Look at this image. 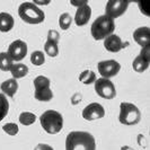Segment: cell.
Returning a JSON list of instances; mask_svg holds the SVG:
<instances>
[{
  "label": "cell",
  "mask_w": 150,
  "mask_h": 150,
  "mask_svg": "<svg viewBox=\"0 0 150 150\" xmlns=\"http://www.w3.org/2000/svg\"><path fill=\"white\" fill-rule=\"evenodd\" d=\"M66 150H96V142L89 132L72 131L67 137Z\"/></svg>",
  "instance_id": "1"
},
{
  "label": "cell",
  "mask_w": 150,
  "mask_h": 150,
  "mask_svg": "<svg viewBox=\"0 0 150 150\" xmlns=\"http://www.w3.org/2000/svg\"><path fill=\"white\" fill-rule=\"evenodd\" d=\"M114 30H115L114 19L106 15L97 17L95 22L91 24V35L97 41L112 35Z\"/></svg>",
  "instance_id": "2"
},
{
  "label": "cell",
  "mask_w": 150,
  "mask_h": 150,
  "mask_svg": "<svg viewBox=\"0 0 150 150\" xmlns=\"http://www.w3.org/2000/svg\"><path fill=\"white\" fill-rule=\"evenodd\" d=\"M41 125L45 131L50 134H55L58 132H60L62 127H63V117L59 112L49 110L45 111L41 117Z\"/></svg>",
  "instance_id": "3"
},
{
  "label": "cell",
  "mask_w": 150,
  "mask_h": 150,
  "mask_svg": "<svg viewBox=\"0 0 150 150\" xmlns=\"http://www.w3.org/2000/svg\"><path fill=\"white\" fill-rule=\"evenodd\" d=\"M18 13L23 21L28 24H40L45 18L43 10L34 2H23L18 8Z\"/></svg>",
  "instance_id": "4"
},
{
  "label": "cell",
  "mask_w": 150,
  "mask_h": 150,
  "mask_svg": "<svg viewBox=\"0 0 150 150\" xmlns=\"http://www.w3.org/2000/svg\"><path fill=\"white\" fill-rule=\"evenodd\" d=\"M141 117V113L139 108L132 104V103H127L123 102L120 105V116L119 120L122 124L124 125H134L137 124Z\"/></svg>",
  "instance_id": "5"
},
{
  "label": "cell",
  "mask_w": 150,
  "mask_h": 150,
  "mask_svg": "<svg viewBox=\"0 0 150 150\" xmlns=\"http://www.w3.org/2000/svg\"><path fill=\"white\" fill-rule=\"evenodd\" d=\"M95 90L100 97L105 99H112L116 95V90L114 83L106 78H99L95 81Z\"/></svg>",
  "instance_id": "6"
},
{
  "label": "cell",
  "mask_w": 150,
  "mask_h": 150,
  "mask_svg": "<svg viewBox=\"0 0 150 150\" xmlns=\"http://www.w3.org/2000/svg\"><path fill=\"white\" fill-rule=\"evenodd\" d=\"M129 2L124 0H111L106 4L105 15L111 17L112 19L122 16L128 9Z\"/></svg>",
  "instance_id": "7"
},
{
  "label": "cell",
  "mask_w": 150,
  "mask_h": 150,
  "mask_svg": "<svg viewBox=\"0 0 150 150\" xmlns=\"http://www.w3.org/2000/svg\"><path fill=\"white\" fill-rule=\"evenodd\" d=\"M97 69L103 78L110 79L111 77H114L119 74L121 64L116 60H105L98 63Z\"/></svg>",
  "instance_id": "8"
},
{
  "label": "cell",
  "mask_w": 150,
  "mask_h": 150,
  "mask_svg": "<svg viewBox=\"0 0 150 150\" xmlns=\"http://www.w3.org/2000/svg\"><path fill=\"white\" fill-rule=\"evenodd\" d=\"M7 53L13 61H21L27 54V45L22 40H16L9 45Z\"/></svg>",
  "instance_id": "9"
},
{
  "label": "cell",
  "mask_w": 150,
  "mask_h": 150,
  "mask_svg": "<svg viewBox=\"0 0 150 150\" xmlns=\"http://www.w3.org/2000/svg\"><path fill=\"white\" fill-rule=\"evenodd\" d=\"M105 115L104 107L98 103H91L87 105L83 111V117L87 121H94L102 119Z\"/></svg>",
  "instance_id": "10"
},
{
  "label": "cell",
  "mask_w": 150,
  "mask_h": 150,
  "mask_svg": "<svg viewBox=\"0 0 150 150\" xmlns=\"http://www.w3.org/2000/svg\"><path fill=\"white\" fill-rule=\"evenodd\" d=\"M149 45L142 47L140 54L133 60L132 63V68L133 70H135L137 72H143L146 71L148 67H149Z\"/></svg>",
  "instance_id": "11"
},
{
  "label": "cell",
  "mask_w": 150,
  "mask_h": 150,
  "mask_svg": "<svg viewBox=\"0 0 150 150\" xmlns=\"http://www.w3.org/2000/svg\"><path fill=\"white\" fill-rule=\"evenodd\" d=\"M127 45H128V43H123L120 36L114 35V34L107 36L105 38V41H104V46H105L106 50L110 51V52H119L123 47H125Z\"/></svg>",
  "instance_id": "12"
},
{
  "label": "cell",
  "mask_w": 150,
  "mask_h": 150,
  "mask_svg": "<svg viewBox=\"0 0 150 150\" xmlns=\"http://www.w3.org/2000/svg\"><path fill=\"white\" fill-rule=\"evenodd\" d=\"M91 16V8L88 4L83 5L81 7L77 8L75 15V23L78 26H83L89 22V18Z\"/></svg>",
  "instance_id": "13"
},
{
  "label": "cell",
  "mask_w": 150,
  "mask_h": 150,
  "mask_svg": "<svg viewBox=\"0 0 150 150\" xmlns=\"http://www.w3.org/2000/svg\"><path fill=\"white\" fill-rule=\"evenodd\" d=\"M133 38L134 41L140 45L141 47L148 46L150 41V30L149 27L143 26V27H139L133 32Z\"/></svg>",
  "instance_id": "14"
},
{
  "label": "cell",
  "mask_w": 150,
  "mask_h": 150,
  "mask_svg": "<svg viewBox=\"0 0 150 150\" xmlns=\"http://www.w3.org/2000/svg\"><path fill=\"white\" fill-rule=\"evenodd\" d=\"M0 87H1V90L4 91V94L11 97L15 95L17 89H18V83L16 81V79L11 78V79H8L6 81H4Z\"/></svg>",
  "instance_id": "15"
},
{
  "label": "cell",
  "mask_w": 150,
  "mask_h": 150,
  "mask_svg": "<svg viewBox=\"0 0 150 150\" xmlns=\"http://www.w3.org/2000/svg\"><path fill=\"white\" fill-rule=\"evenodd\" d=\"M14 26V18L8 13H0V30L9 32Z\"/></svg>",
  "instance_id": "16"
},
{
  "label": "cell",
  "mask_w": 150,
  "mask_h": 150,
  "mask_svg": "<svg viewBox=\"0 0 150 150\" xmlns=\"http://www.w3.org/2000/svg\"><path fill=\"white\" fill-rule=\"evenodd\" d=\"M10 72L14 77V79H18V78H23L24 76L27 75L28 68L23 63H13V66L10 68Z\"/></svg>",
  "instance_id": "17"
},
{
  "label": "cell",
  "mask_w": 150,
  "mask_h": 150,
  "mask_svg": "<svg viewBox=\"0 0 150 150\" xmlns=\"http://www.w3.org/2000/svg\"><path fill=\"white\" fill-rule=\"evenodd\" d=\"M35 98L40 100V102H49L51 100L53 97V93L50 88H46V89H41V90H35V94H34Z\"/></svg>",
  "instance_id": "18"
},
{
  "label": "cell",
  "mask_w": 150,
  "mask_h": 150,
  "mask_svg": "<svg viewBox=\"0 0 150 150\" xmlns=\"http://www.w3.org/2000/svg\"><path fill=\"white\" fill-rule=\"evenodd\" d=\"M11 66H13V60L9 57V54L7 52L0 53V69L2 71H8L10 70Z\"/></svg>",
  "instance_id": "19"
},
{
  "label": "cell",
  "mask_w": 150,
  "mask_h": 150,
  "mask_svg": "<svg viewBox=\"0 0 150 150\" xmlns=\"http://www.w3.org/2000/svg\"><path fill=\"white\" fill-rule=\"evenodd\" d=\"M79 80L85 85H89V83L96 81V75L91 70H85L79 76Z\"/></svg>",
  "instance_id": "20"
},
{
  "label": "cell",
  "mask_w": 150,
  "mask_h": 150,
  "mask_svg": "<svg viewBox=\"0 0 150 150\" xmlns=\"http://www.w3.org/2000/svg\"><path fill=\"white\" fill-rule=\"evenodd\" d=\"M34 87H35V90L50 88V79L44 76H38L34 79Z\"/></svg>",
  "instance_id": "21"
},
{
  "label": "cell",
  "mask_w": 150,
  "mask_h": 150,
  "mask_svg": "<svg viewBox=\"0 0 150 150\" xmlns=\"http://www.w3.org/2000/svg\"><path fill=\"white\" fill-rule=\"evenodd\" d=\"M35 120H36L35 114H33L30 112H23L19 115V122L22 123L23 125H30V124H33L35 122Z\"/></svg>",
  "instance_id": "22"
},
{
  "label": "cell",
  "mask_w": 150,
  "mask_h": 150,
  "mask_svg": "<svg viewBox=\"0 0 150 150\" xmlns=\"http://www.w3.org/2000/svg\"><path fill=\"white\" fill-rule=\"evenodd\" d=\"M45 52L46 54H49L50 57H57L58 53H59V49H58V43L55 42H51V41H47L45 42L44 45Z\"/></svg>",
  "instance_id": "23"
},
{
  "label": "cell",
  "mask_w": 150,
  "mask_h": 150,
  "mask_svg": "<svg viewBox=\"0 0 150 150\" xmlns=\"http://www.w3.org/2000/svg\"><path fill=\"white\" fill-rule=\"evenodd\" d=\"M8 110H9L8 99L4 94H0V121L4 120V117L7 115Z\"/></svg>",
  "instance_id": "24"
},
{
  "label": "cell",
  "mask_w": 150,
  "mask_h": 150,
  "mask_svg": "<svg viewBox=\"0 0 150 150\" xmlns=\"http://www.w3.org/2000/svg\"><path fill=\"white\" fill-rule=\"evenodd\" d=\"M30 61L34 66H42L45 61L44 53L42 51H35V52L32 53L30 55Z\"/></svg>",
  "instance_id": "25"
},
{
  "label": "cell",
  "mask_w": 150,
  "mask_h": 150,
  "mask_svg": "<svg viewBox=\"0 0 150 150\" xmlns=\"http://www.w3.org/2000/svg\"><path fill=\"white\" fill-rule=\"evenodd\" d=\"M71 22H72V18L68 13L61 14L60 18H59V25L62 30H68L71 25Z\"/></svg>",
  "instance_id": "26"
},
{
  "label": "cell",
  "mask_w": 150,
  "mask_h": 150,
  "mask_svg": "<svg viewBox=\"0 0 150 150\" xmlns=\"http://www.w3.org/2000/svg\"><path fill=\"white\" fill-rule=\"evenodd\" d=\"M2 130L9 135H16L19 131V128L18 125L15 124V123H6L4 127H2Z\"/></svg>",
  "instance_id": "27"
},
{
  "label": "cell",
  "mask_w": 150,
  "mask_h": 150,
  "mask_svg": "<svg viewBox=\"0 0 150 150\" xmlns=\"http://www.w3.org/2000/svg\"><path fill=\"white\" fill-rule=\"evenodd\" d=\"M59 38H60V34H59L58 30H49V33H47V41L58 43V42H59Z\"/></svg>",
  "instance_id": "28"
},
{
  "label": "cell",
  "mask_w": 150,
  "mask_h": 150,
  "mask_svg": "<svg viewBox=\"0 0 150 150\" xmlns=\"http://www.w3.org/2000/svg\"><path fill=\"white\" fill-rule=\"evenodd\" d=\"M34 150H53V148L49 144H45V143H40L35 147Z\"/></svg>",
  "instance_id": "29"
},
{
  "label": "cell",
  "mask_w": 150,
  "mask_h": 150,
  "mask_svg": "<svg viewBox=\"0 0 150 150\" xmlns=\"http://www.w3.org/2000/svg\"><path fill=\"white\" fill-rule=\"evenodd\" d=\"M70 4H71L72 6H75V7L79 8V7H81V6H83V5H86L87 1H86V0H83V1H75V0H71Z\"/></svg>",
  "instance_id": "30"
},
{
  "label": "cell",
  "mask_w": 150,
  "mask_h": 150,
  "mask_svg": "<svg viewBox=\"0 0 150 150\" xmlns=\"http://www.w3.org/2000/svg\"><path fill=\"white\" fill-rule=\"evenodd\" d=\"M34 4H35L36 6H38V5H47V4H49V1H35Z\"/></svg>",
  "instance_id": "31"
}]
</instances>
